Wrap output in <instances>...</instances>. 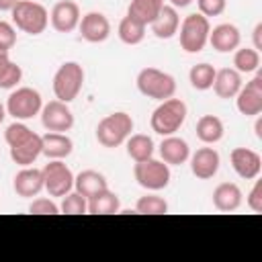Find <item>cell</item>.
I'll return each instance as SVG.
<instances>
[{"label": "cell", "mask_w": 262, "mask_h": 262, "mask_svg": "<svg viewBox=\"0 0 262 262\" xmlns=\"http://www.w3.org/2000/svg\"><path fill=\"white\" fill-rule=\"evenodd\" d=\"M4 139L8 143L10 160L18 166H31L41 156V135L29 129L23 121H14L6 127Z\"/></svg>", "instance_id": "cell-1"}, {"label": "cell", "mask_w": 262, "mask_h": 262, "mask_svg": "<svg viewBox=\"0 0 262 262\" xmlns=\"http://www.w3.org/2000/svg\"><path fill=\"white\" fill-rule=\"evenodd\" d=\"M186 115H188V108H186V102L180 100V98H166L162 100L151 117H149V125H151V131L166 137V135H174L186 121Z\"/></svg>", "instance_id": "cell-2"}, {"label": "cell", "mask_w": 262, "mask_h": 262, "mask_svg": "<svg viewBox=\"0 0 262 262\" xmlns=\"http://www.w3.org/2000/svg\"><path fill=\"white\" fill-rule=\"evenodd\" d=\"M133 131V119L129 113L117 111L102 117L96 125V139L102 147H119Z\"/></svg>", "instance_id": "cell-3"}, {"label": "cell", "mask_w": 262, "mask_h": 262, "mask_svg": "<svg viewBox=\"0 0 262 262\" xmlns=\"http://www.w3.org/2000/svg\"><path fill=\"white\" fill-rule=\"evenodd\" d=\"M12 25L27 35H41L49 25V12L35 0H20L12 10Z\"/></svg>", "instance_id": "cell-4"}, {"label": "cell", "mask_w": 262, "mask_h": 262, "mask_svg": "<svg viewBox=\"0 0 262 262\" xmlns=\"http://www.w3.org/2000/svg\"><path fill=\"white\" fill-rule=\"evenodd\" d=\"M137 90L147 96V98H154V100H166V98H172L176 94V80L172 74L168 72H162L158 68H143L139 74H137Z\"/></svg>", "instance_id": "cell-5"}, {"label": "cell", "mask_w": 262, "mask_h": 262, "mask_svg": "<svg viewBox=\"0 0 262 262\" xmlns=\"http://www.w3.org/2000/svg\"><path fill=\"white\" fill-rule=\"evenodd\" d=\"M178 39H180V47L186 53H199L205 49V45L209 43V31H211V23L207 16H203L201 12H192L188 16H184V20L178 27Z\"/></svg>", "instance_id": "cell-6"}, {"label": "cell", "mask_w": 262, "mask_h": 262, "mask_svg": "<svg viewBox=\"0 0 262 262\" xmlns=\"http://www.w3.org/2000/svg\"><path fill=\"white\" fill-rule=\"evenodd\" d=\"M84 68L78 61H63L53 76V94L61 102H72L84 86Z\"/></svg>", "instance_id": "cell-7"}, {"label": "cell", "mask_w": 262, "mask_h": 262, "mask_svg": "<svg viewBox=\"0 0 262 262\" xmlns=\"http://www.w3.org/2000/svg\"><path fill=\"white\" fill-rule=\"evenodd\" d=\"M43 98L41 94L31 86H20L12 90L6 98V115H10L14 121H27L41 113Z\"/></svg>", "instance_id": "cell-8"}, {"label": "cell", "mask_w": 262, "mask_h": 262, "mask_svg": "<svg viewBox=\"0 0 262 262\" xmlns=\"http://www.w3.org/2000/svg\"><path fill=\"white\" fill-rule=\"evenodd\" d=\"M133 176H135V180L141 188L158 192V190H162L170 184L172 174H170V166L166 162L149 158V160H143V162H135Z\"/></svg>", "instance_id": "cell-9"}, {"label": "cell", "mask_w": 262, "mask_h": 262, "mask_svg": "<svg viewBox=\"0 0 262 262\" xmlns=\"http://www.w3.org/2000/svg\"><path fill=\"white\" fill-rule=\"evenodd\" d=\"M43 172V188L49 196H66L70 190H74V174L61 160H49L41 168Z\"/></svg>", "instance_id": "cell-10"}, {"label": "cell", "mask_w": 262, "mask_h": 262, "mask_svg": "<svg viewBox=\"0 0 262 262\" xmlns=\"http://www.w3.org/2000/svg\"><path fill=\"white\" fill-rule=\"evenodd\" d=\"M41 123L47 131H55V133H66L74 127V113L70 111L68 102L61 100H49L47 104L41 106Z\"/></svg>", "instance_id": "cell-11"}, {"label": "cell", "mask_w": 262, "mask_h": 262, "mask_svg": "<svg viewBox=\"0 0 262 262\" xmlns=\"http://www.w3.org/2000/svg\"><path fill=\"white\" fill-rule=\"evenodd\" d=\"M235 106L244 117H258L262 113V74H256L235 94Z\"/></svg>", "instance_id": "cell-12"}, {"label": "cell", "mask_w": 262, "mask_h": 262, "mask_svg": "<svg viewBox=\"0 0 262 262\" xmlns=\"http://www.w3.org/2000/svg\"><path fill=\"white\" fill-rule=\"evenodd\" d=\"M229 162L233 172L244 180H254L262 172V158L250 147H233L229 154Z\"/></svg>", "instance_id": "cell-13"}, {"label": "cell", "mask_w": 262, "mask_h": 262, "mask_svg": "<svg viewBox=\"0 0 262 262\" xmlns=\"http://www.w3.org/2000/svg\"><path fill=\"white\" fill-rule=\"evenodd\" d=\"M80 6L74 0H59L49 12V23L57 33H72L80 25Z\"/></svg>", "instance_id": "cell-14"}, {"label": "cell", "mask_w": 262, "mask_h": 262, "mask_svg": "<svg viewBox=\"0 0 262 262\" xmlns=\"http://www.w3.org/2000/svg\"><path fill=\"white\" fill-rule=\"evenodd\" d=\"M78 29H80L82 39L88 41V43H102L111 35V23H108V18L102 12H96V10L86 12L80 18Z\"/></svg>", "instance_id": "cell-15"}, {"label": "cell", "mask_w": 262, "mask_h": 262, "mask_svg": "<svg viewBox=\"0 0 262 262\" xmlns=\"http://www.w3.org/2000/svg\"><path fill=\"white\" fill-rule=\"evenodd\" d=\"M190 172L199 178V180H209L219 172V151L215 147H199L194 154H190Z\"/></svg>", "instance_id": "cell-16"}, {"label": "cell", "mask_w": 262, "mask_h": 262, "mask_svg": "<svg viewBox=\"0 0 262 262\" xmlns=\"http://www.w3.org/2000/svg\"><path fill=\"white\" fill-rule=\"evenodd\" d=\"M209 43L215 51L219 53H229V51H235L242 43V33L235 25L231 23H221L217 27H213L209 31Z\"/></svg>", "instance_id": "cell-17"}, {"label": "cell", "mask_w": 262, "mask_h": 262, "mask_svg": "<svg viewBox=\"0 0 262 262\" xmlns=\"http://www.w3.org/2000/svg\"><path fill=\"white\" fill-rule=\"evenodd\" d=\"M12 188L20 199H33L43 190V172L39 168L23 166L12 180Z\"/></svg>", "instance_id": "cell-18"}, {"label": "cell", "mask_w": 262, "mask_h": 262, "mask_svg": "<svg viewBox=\"0 0 262 262\" xmlns=\"http://www.w3.org/2000/svg\"><path fill=\"white\" fill-rule=\"evenodd\" d=\"M213 207L221 213H233L242 207V201H244V194H242V188L235 184V182H221L217 184V188L213 190Z\"/></svg>", "instance_id": "cell-19"}, {"label": "cell", "mask_w": 262, "mask_h": 262, "mask_svg": "<svg viewBox=\"0 0 262 262\" xmlns=\"http://www.w3.org/2000/svg\"><path fill=\"white\" fill-rule=\"evenodd\" d=\"M160 158L168 166H180L186 164L190 158V147L186 139L176 137V135H166L164 141L160 143Z\"/></svg>", "instance_id": "cell-20"}, {"label": "cell", "mask_w": 262, "mask_h": 262, "mask_svg": "<svg viewBox=\"0 0 262 262\" xmlns=\"http://www.w3.org/2000/svg\"><path fill=\"white\" fill-rule=\"evenodd\" d=\"M74 151V141L66 133L49 131L41 135V154L49 160H63Z\"/></svg>", "instance_id": "cell-21"}, {"label": "cell", "mask_w": 262, "mask_h": 262, "mask_svg": "<svg viewBox=\"0 0 262 262\" xmlns=\"http://www.w3.org/2000/svg\"><path fill=\"white\" fill-rule=\"evenodd\" d=\"M244 86L242 82V74L233 68H223V70H217L215 74V80H213V90L219 98H235V94L239 92V88Z\"/></svg>", "instance_id": "cell-22"}, {"label": "cell", "mask_w": 262, "mask_h": 262, "mask_svg": "<svg viewBox=\"0 0 262 262\" xmlns=\"http://www.w3.org/2000/svg\"><path fill=\"white\" fill-rule=\"evenodd\" d=\"M178 27H180V16H178V10L170 4H164L160 14L154 18V23L149 25L151 33L158 37V39H172L176 33H178Z\"/></svg>", "instance_id": "cell-23"}, {"label": "cell", "mask_w": 262, "mask_h": 262, "mask_svg": "<svg viewBox=\"0 0 262 262\" xmlns=\"http://www.w3.org/2000/svg\"><path fill=\"white\" fill-rule=\"evenodd\" d=\"M106 188H108V182H106L104 174H100L96 170H82L80 174L74 176V190H78L86 199H90Z\"/></svg>", "instance_id": "cell-24"}, {"label": "cell", "mask_w": 262, "mask_h": 262, "mask_svg": "<svg viewBox=\"0 0 262 262\" xmlns=\"http://www.w3.org/2000/svg\"><path fill=\"white\" fill-rule=\"evenodd\" d=\"M223 133H225V127H223V121L217 115H203L196 121V137L205 145H213V143L221 141Z\"/></svg>", "instance_id": "cell-25"}, {"label": "cell", "mask_w": 262, "mask_h": 262, "mask_svg": "<svg viewBox=\"0 0 262 262\" xmlns=\"http://www.w3.org/2000/svg\"><path fill=\"white\" fill-rule=\"evenodd\" d=\"M127 156L133 160V162H143V160H149L154 158V151H156V145H154V139L145 133H135V135H129L127 137Z\"/></svg>", "instance_id": "cell-26"}, {"label": "cell", "mask_w": 262, "mask_h": 262, "mask_svg": "<svg viewBox=\"0 0 262 262\" xmlns=\"http://www.w3.org/2000/svg\"><path fill=\"white\" fill-rule=\"evenodd\" d=\"M145 31H147V27H145L141 20H137V18H133V16H129V14H125V16L121 18V23H119L117 35H119V39H121L125 45H139V43L145 39Z\"/></svg>", "instance_id": "cell-27"}, {"label": "cell", "mask_w": 262, "mask_h": 262, "mask_svg": "<svg viewBox=\"0 0 262 262\" xmlns=\"http://www.w3.org/2000/svg\"><path fill=\"white\" fill-rule=\"evenodd\" d=\"M119 209H121V199L108 188L88 199L90 215H113V213H119Z\"/></svg>", "instance_id": "cell-28"}, {"label": "cell", "mask_w": 262, "mask_h": 262, "mask_svg": "<svg viewBox=\"0 0 262 262\" xmlns=\"http://www.w3.org/2000/svg\"><path fill=\"white\" fill-rule=\"evenodd\" d=\"M162 6H164V0H131L129 8H127V14L137 18V20H141L147 27L160 14Z\"/></svg>", "instance_id": "cell-29"}, {"label": "cell", "mask_w": 262, "mask_h": 262, "mask_svg": "<svg viewBox=\"0 0 262 262\" xmlns=\"http://www.w3.org/2000/svg\"><path fill=\"white\" fill-rule=\"evenodd\" d=\"M23 78V70L16 61L10 59V53L0 49V88L10 90L14 88Z\"/></svg>", "instance_id": "cell-30"}, {"label": "cell", "mask_w": 262, "mask_h": 262, "mask_svg": "<svg viewBox=\"0 0 262 262\" xmlns=\"http://www.w3.org/2000/svg\"><path fill=\"white\" fill-rule=\"evenodd\" d=\"M260 68V51L254 47H237L233 51V70L239 74H252Z\"/></svg>", "instance_id": "cell-31"}, {"label": "cell", "mask_w": 262, "mask_h": 262, "mask_svg": "<svg viewBox=\"0 0 262 262\" xmlns=\"http://www.w3.org/2000/svg\"><path fill=\"white\" fill-rule=\"evenodd\" d=\"M215 74H217V70H215L211 63L203 61V63H196V66L190 68V72H188V82H190V86H192L194 90L205 92V90H209V88L213 86Z\"/></svg>", "instance_id": "cell-32"}, {"label": "cell", "mask_w": 262, "mask_h": 262, "mask_svg": "<svg viewBox=\"0 0 262 262\" xmlns=\"http://www.w3.org/2000/svg\"><path fill=\"white\" fill-rule=\"evenodd\" d=\"M59 213H66V215H86L88 213V199L82 196L78 190H70L66 196H61Z\"/></svg>", "instance_id": "cell-33"}, {"label": "cell", "mask_w": 262, "mask_h": 262, "mask_svg": "<svg viewBox=\"0 0 262 262\" xmlns=\"http://www.w3.org/2000/svg\"><path fill=\"white\" fill-rule=\"evenodd\" d=\"M135 211L141 215H164V213H168V203H166V199H162L158 194H145V196L137 199Z\"/></svg>", "instance_id": "cell-34"}, {"label": "cell", "mask_w": 262, "mask_h": 262, "mask_svg": "<svg viewBox=\"0 0 262 262\" xmlns=\"http://www.w3.org/2000/svg\"><path fill=\"white\" fill-rule=\"evenodd\" d=\"M29 213H33V215H59V205H55L51 199L39 196L29 205Z\"/></svg>", "instance_id": "cell-35"}, {"label": "cell", "mask_w": 262, "mask_h": 262, "mask_svg": "<svg viewBox=\"0 0 262 262\" xmlns=\"http://www.w3.org/2000/svg\"><path fill=\"white\" fill-rule=\"evenodd\" d=\"M196 6H199V12L209 18V16L223 14V10L227 6V0H196Z\"/></svg>", "instance_id": "cell-36"}, {"label": "cell", "mask_w": 262, "mask_h": 262, "mask_svg": "<svg viewBox=\"0 0 262 262\" xmlns=\"http://www.w3.org/2000/svg\"><path fill=\"white\" fill-rule=\"evenodd\" d=\"M16 43V29L8 20H0V49L10 51Z\"/></svg>", "instance_id": "cell-37"}, {"label": "cell", "mask_w": 262, "mask_h": 262, "mask_svg": "<svg viewBox=\"0 0 262 262\" xmlns=\"http://www.w3.org/2000/svg\"><path fill=\"white\" fill-rule=\"evenodd\" d=\"M254 180H256V182H254L252 190L248 192L246 203H248V207H250L254 213H262V180H258V178H254Z\"/></svg>", "instance_id": "cell-38"}, {"label": "cell", "mask_w": 262, "mask_h": 262, "mask_svg": "<svg viewBox=\"0 0 262 262\" xmlns=\"http://www.w3.org/2000/svg\"><path fill=\"white\" fill-rule=\"evenodd\" d=\"M252 41H254V49L256 51H260L262 49V23H258L256 27H254V31H252Z\"/></svg>", "instance_id": "cell-39"}, {"label": "cell", "mask_w": 262, "mask_h": 262, "mask_svg": "<svg viewBox=\"0 0 262 262\" xmlns=\"http://www.w3.org/2000/svg\"><path fill=\"white\" fill-rule=\"evenodd\" d=\"M18 2H20V0H0V10H2V12H6V10L10 12Z\"/></svg>", "instance_id": "cell-40"}, {"label": "cell", "mask_w": 262, "mask_h": 262, "mask_svg": "<svg viewBox=\"0 0 262 262\" xmlns=\"http://www.w3.org/2000/svg\"><path fill=\"white\" fill-rule=\"evenodd\" d=\"M190 2H194V0H170V6H174V8H184V6H188Z\"/></svg>", "instance_id": "cell-41"}, {"label": "cell", "mask_w": 262, "mask_h": 262, "mask_svg": "<svg viewBox=\"0 0 262 262\" xmlns=\"http://www.w3.org/2000/svg\"><path fill=\"white\" fill-rule=\"evenodd\" d=\"M254 129H256V137H262V121H260V115H258V121H256V125H254Z\"/></svg>", "instance_id": "cell-42"}, {"label": "cell", "mask_w": 262, "mask_h": 262, "mask_svg": "<svg viewBox=\"0 0 262 262\" xmlns=\"http://www.w3.org/2000/svg\"><path fill=\"white\" fill-rule=\"evenodd\" d=\"M4 117H6V106H4L2 102H0V123L4 121Z\"/></svg>", "instance_id": "cell-43"}]
</instances>
